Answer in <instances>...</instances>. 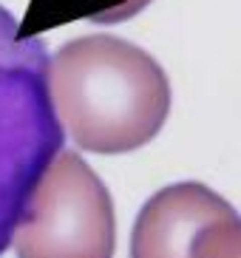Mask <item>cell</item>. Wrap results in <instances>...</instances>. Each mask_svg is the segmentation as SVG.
Instances as JSON below:
<instances>
[{
	"instance_id": "cell-1",
	"label": "cell",
	"mask_w": 241,
	"mask_h": 258,
	"mask_svg": "<svg viewBox=\"0 0 241 258\" xmlns=\"http://www.w3.org/2000/svg\"><path fill=\"white\" fill-rule=\"evenodd\" d=\"M48 94L63 134L91 153L148 145L170 114V83L145 48L113 34L63 43L48 62Z\"/></svg>"
},
{
	"instance_id": "cell-2",
	"label": "cell",
	"mask_w": 241,
	"mask_h": 258,
	"mask_svg": "<svg viewBox=\"0 0 241 258\" xmlns=\"http://www.w3.org/2000/svg\"><path fill=\"white\" fill-rule=\"evenodd\" d=\"M48 48L0 6V255L34 184L63 151V128L48 94Z\"/></svg>"
},
{
	"instance_id": "cell-3",
	"label": "cell",
	"mask_w": 241,
	"mask_h": 258,
	"mask_svg": "<svg viewBox=\"0 0 241 258\" xmlns=\"http://www.w3.org/2000/svg\"><path fill=\"white\" fill-rule=\"evenodd\" d=\"M17 258H113V202L74 151H60L34 184L12 238Z\"/></svg>"
},
{
	"instance_id": "cell-4",
	"label": "cell",
	"mask_w": 241,
	"mask_h": 258,
	"mask_svg": "<svg viewBox=\"0 0 241 258\" xmlns=\"http://www.w3.org/2000/svg\"><path fill=\"white\" fill-rule=\"evenodd\" d=\"M233 213L207 184L179 182L162 187L136 216L131 258H196L202 233Z\"/></svg>"
},
{
	"instance_id": "cell-5",
	"label": "cell",
	"mask_w": 241,
	"mask_h": 258,
	"mask_svg": "<svg viewBox=\"0 0 241 258\" xmlns=\"http://www.w3.org/2000/svg\"><path fill=\"white\" fill-rule=\"evenodd\" d=\"M153 0H34L29 17L23 20L26 34H37L40 29L71 20H88V23H125L148 9Z\"/></svg>"
},
{
	"instance_id": "cell-6",
	"label": "cell",
	"mask_w": 241,
	"mask_h": 258,
	"mask_svg": "<svg viewBox=\"0 0 241 258\" xmlns=\"http://www.w3.org/2000/svg\"><path fill=\"white\" fill-rule=\"evenodd\" d=\"M196 258H241V219L227 216L202 233Z\"/></svg>"
}]
</instances>
